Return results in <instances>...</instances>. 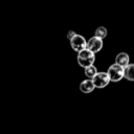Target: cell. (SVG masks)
<instances>
[{"mask_svg":"<svg viewBox=\"0 0 134 134\" xmlns=\"http://www.w3.org/2000/svg\"><path fill=\"white\" fill-rule=\"evenodd\" d=\"M70 46L71 48L76 51V52H80L84 49L87 48V41L85 40V38L81 35H75L71 40H70Z\"/></svg>","mask_w":134,"mask_h":134,"instance_id":"obj_3","label":"cell"},{"mask_svg":"<svg viewBox=\"0 0 134 134\" xmlns=\"http://www.w3.org/2000/svg\"><path fill=\"white\" fill-rule=\"evenodd\" d=\"M94 85L92 83L91 80L87 79V80H84L81 84H80V90L83 92V93H91L93 90H94Z\"/></svg>","mask_w":134,"mask_h":134,"instance_id":"obj_7","label":"cell"},{"mask_svg":"<svg viewBox=\"0 0 134 134\" xmlns=\"http://www.w3.org/2000/svg\"><path fill=\"white\" fill-rule=\"evenodd\" d=\"M75 35H76V34H75L73 30H69V31L67 32V38H68V40L70 41V40H71V39H72V38H73Z\"/></svg>","mask_w":134,"mask_h":134,"instance_id":"obj_11","label":"cell"},{"mask_svg":"<svg viewBox=\"0 0 134 134\" xmlns=\"http://www.w3.org/2000/svg\"><path fill=\"white\" fill-rule=\"evenodd\" d=\"M107 74L111 82H119L124 77V68L116 64H112L108 68Z\"/></svg>","mask_w":134,"mask_h":134,"instance_id":"obj_2","label":"cell"},{"mask_svg":"<svg viewBox=\"0 0 134 134\" xmlns=\"http://www.w3.org/2000/svg\"><path fill=\"white\" fill-rule=\"evenodd\" d=\"M76 59H77V64L81 67L87 68V67L93 65V63L95 61V54L86 48V49L77 52V58Z\"/></svg>","mask_w":134,"mask_h":134,"instance_id":"obj_1","label":"cell"},{"mask_svg":"<svg viewBox=\"0 0 134 134\" xmlns=\"http://www.w3.org/2000/svg\"><path fill=\"white\" fill-rule=\"evenodd\" d=\"M98 71H97V69H96V67L95 66H89V67H87V68H85V75L89 79V80H92L95 75H96V73H97Z\"/></svg>","mask_w":134,"mask_h":134,"instance_id":"obj_10","label":"cell"},{"mask_svg":"<svg viewBox=\"0 0 134 134\" xmlns=\"http://www.w3.org/2000/svg\"><path fill=\"white\" fill-rule=\"evenodd\" d=\"M115 64L120 66V67H122V68L127 67L130 64V58H129L128 53H126V52L118 53L116 55V58H115Z\"/></svg>","mask_w":134,"mask_h":134,"instance_id":"obj_6","label":"cell"},{"mask_svg":"<svg viewBox=\"0 0 134 134\" xmlns=\"http://www.w3.org/2000/svg\"><path fill=\"white\" fill-rule=\"evenodd\" d=\"M124 77L128 81L134 82V64H129L124 68Z\"/></svg>","mask_w":134,"mask_h":134,"instance_id":"obj_8","label":"cell"},{"mask_svg":"<svg viewBox=\"0 0 134 134\" xmlns=\"http://www.w3.org/2000/svg\"><path fill=\"white\" fill-rule=\"evenodd\" d=\"M103 48V40L96 38V37H92L89 39V41L87 42V49L90 50L91 52H93L94 54L98 51H100Z\"/></svg>","mask_w":134,"mask_h":134,"instance_id":"obj_5","label":"cell"},{"mask_svg":"<svg viewBox=\"0 0 134 134\" xmlns=\"http://www.w3.org/2000/svg\"><path fill=\"white\" fill-rule=\"evenodd\" d=\"M91 81H92L94 87H95V88H98V89L105 88L106 86H108V84H109V82H110L107 72H97L96 75H95Z\"/></svg>","mask_w":134,"mask_h":134,"instance_id":"obj_4","label":"cell"},{"mask_svg":"<svg viewBox=\"0 0 134 134\" xmlns=\"http://www.w3.org/2000/svg\"><path fill=\"white\" fill-rule=\"evenodd\" d=\"M107 35H108L107 28H105L104 26L97 27V28L95 29V32H94V37H96V38H98V39H100V40L105 39V38L107 37Z\"/></svg>","mask_w":134,"mask_h":134,"instance_id":"obj_9","label":"cell"}]
</instances>
